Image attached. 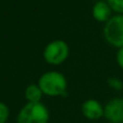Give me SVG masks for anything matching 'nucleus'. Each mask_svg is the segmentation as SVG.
<instances>
[{"label":"nucleus","mask_w":123,"mask_h":123,"mask_svg":"<svg viewBox=\"0 0 123 123\" xmlns=\"http://www.w3.org/2000/svg\"><path fill=\"white\" fill-rule=\"evenodd\" d=\"M117 62H118V64H119L120 67L123 69V48L119 49V51H118V53H117Z\"/></svg>","instance_id":"12"},{"label":"nucleus","mask_w":123,"mask_h":123,"mask_svg":"<svg viewBox=\"0 0 123 123\" xmlns=\"http://www.w3.org/2000/svg\"><path fill=\"white\" fill-rule=\"evenodd\" d=\"M105 38L110 44L123 48V15H116L107 22L104 29Z\"/></svg>","instance_id":"3"},{"label":"nucleus","mask_w":123,"mask_h":123,"mask_svg":"<svg viewBox=\"0 0 123 123\" xmlns=\"http://www.w3.org/2000/svg\"><path fill=\"white\" fill-rule=\"evenodd\" d=\"M108 4L113 11L123 13V0H108Z\"/></svg>","instance_id":"9"},{"label":"nucleus","mask_w":123,"mask_h":123,"mask_svg":"<svg viewBox=\"0 0 123 123\" xmlns=\"http://www.w3.org/2000/svg\"><path fill=\"white\" fill-rule=\"evenodd\" d=\"M68 56V45L62 40H55L48 44L44 50V58L50 64H61Z\"/></svg>","instance_id":"4"},{"label":"nucleus","mask_w":123,"mask_h":123,"mask_svg":"<svg viewBox=\"0 0 123 123\" xmlns=\"http://www.w3.org/2000/svg\"><path fill=\"white\" fill-rule=\"evenodd\" d=\"M67 86L65 77L60 72L51 71L41 76L39 80V87L42 93L50 96L65 95V90Z\"/></svg>","instance_id":"1"},{"label":"nucleus","mask_w":123,"mask_h":123,"mask_svg":"<svg viewBox=\"0 0 123 123\" xmlns=\"http://www.w3.org/2000/svg\"><path fill=\"white\" fill-rule=\"evenodd\" d=\"M108 83L111 87H113L115 90H121L123 89V83L121 80H119L118 78H110L108 80Z\"/></svg>","instance_id":"11"},{"label":"nucleus","mask_w":123,"mask_h":123,"mask_svg":"<svg viewBox=\"0 0 123 123\" xmlns=\"http://www.w3.org/2000/svg\"><path fill=\"white\" fill-rule=\"evenodd\" d=\"M104 116L111 123H123V98H113L106 105Z\"/></svg>","instance_id":"5"},{"label":"nucleus","mask_w":123,"mask_h":123,"mask_svg":"<svg viewBox=\"0 0 123 123\" xmlns=\"http://www.w3.org/2000/svg\"><path fill=\"white\" fill-rule=\"evenodd\" d=\"M8 117H9L8 107L3 103H0V123H6Z\"/></svg>","instance_id":"10"},{"label":"nucleus","mask_w":123,"mask_h":123,"mask_svg":"<svg viewBox=\"0 0 123 123\" xmlns=\"http://www.w3.org/2000/svg\"><path fill=\"white\" fill-rule=\"evenodd\" d=\"M48 120V109L41 103H28L17 117V123H47Z\"/></svg>","instance_id":"2"},{"label":"nucleus","mask_w":123,"mask_h":123,"mask_svg":"<svg viewBox=\"0 0 123 123\" xmlns=\"http://www.w3.org/2000/svg\"><path fill=\"white\" fill-rule=\"evenodd\" d=\"M82 112L89 119L96 120L104 116V109L97 100L90 99L82 105Z\"/></svg>","instance_id":"6"},{"label":"nucleus","mask_w":123,"mask_h":123,"mask_svg":"<svg viewBox=\"0 0 123 123\" xmlns=\"http://www.w3.org/2000/svg\"><path fill=\"white\" fill-rule=\"evenodd\" d=\"M110 6L108 3L104 1H98L97 3H95L93 8V16L95 19L99 22H105L107 21L108 22L109 17H110V13H111V10H110Z\"/></svg>","instance_id":"7"},{"label":"nucleus","mask_w":123,"mask_h":123,"mask_svg":"<svg viewBox=\"0 0 123 123\" xmlns=\"http://www.w3.org/2000/svg\"><path fill=\"white\" fill-rule=\"evenodd\" d=\"M41 95H42V91L37 85H29L26 90V97L29 100V103H39V100L41 99Z\"/></svg>","instance_id":"8"}]
</instances>
